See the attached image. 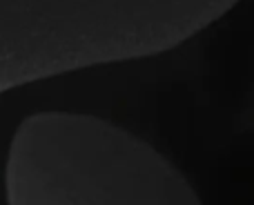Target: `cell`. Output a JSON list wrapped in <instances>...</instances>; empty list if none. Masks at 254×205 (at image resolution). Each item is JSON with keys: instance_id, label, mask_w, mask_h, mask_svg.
Masks as SVG:
<instances>
[{"instance_id": "cell-1", "label": "cell", "mask_w": 254, "mask_h": 205, "mask_svg": "<svg viewBox=\"0 0 254 205\" xmlns=\"http://www.w3.org/2000/svg\"><path fill=\"white\" fill-rule=\"evenodd\" d=\"M7 205H203L154 145L89 114L40 112L16 127L4 163Z\"/></svg>"}]
</instances>
